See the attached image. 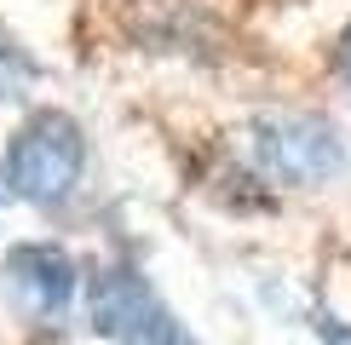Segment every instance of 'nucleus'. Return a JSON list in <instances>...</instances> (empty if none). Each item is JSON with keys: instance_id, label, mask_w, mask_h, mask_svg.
Segmentation results:
<instances>
[{"instance_id": "obj_8", "label": "nucleus", "mask_w": 351, "mask_h": 345, "mask_svg": "<svg viewBox=\"0 0 351 345\" xmlns=\"http://www.w3.org/2000/svg\"><path fill=\"white\" fill-rule=\"evenodd\" d=\"M0 201H12V196H6V184H0Z\"/></svg>"}, {"instance_id": "obj_6", "label": "nucleus", "mask_w": 351, "mask_h": 345, "mask_svg": "<svg viewBox=\"0 0 351 345\" xmlns=\"http://www.w3.org/2000/svg\"><path fill=\"white\" fill-rule=\"evenodd\" d=\"M317 340L323 345H351V322H340V316H317Z\"/></svg>"}, {"instance_id": "obj_1", "label": "nucleus", "mask_w": 351, "mask_h": 345, "mask_svg": "<svg viewBox=\"0 0 351 345\" xmlns=\"http://www.w3.org/2000/svg\"><path fill=\"white\" fill-rule=\"evenodd\" d=\"M86 179V133L69 110H29L18 121V133L6 138V155H0V184H6L12 201L40 213L69 207Z\"/></svg>"}, {"instance_id": "obj_7", "label": "nucleus", "mask_w": 351, "mask_h": 345, "mask_svg": "<svg viewBox=\"0 0 351 345\" xmlns=\"http://www.w3.org/2000/svg\"><path fill=\"white\" fill-rule=\"evenodd\" d=\"M334 64H340V81L351 86V29L340 35V52H334Z\"/></svg>"}, {"instance_id": "obj_3", "label": "nucleus", "mask_w": 351, "mask_h": 345, "mask_svg": "<svg viewBox=\"0 0 351 345\" xmlns=\"http://www.w3.org/2000/svg\"><path fill=\"white\" fill-rule=\"evenodd\" d=\"M247 155H254L259 179L282 184V190H311L346 167V138L328 115H265L254 121Z\"/></svg>"}, {"instance_id": "obj_2", "label": "nucleus", "mask_w": 351, "mask_h": 345, "mask_svg": "<svg viewBox=\"0 0 351 345\" xmlns=\"http://www.w3.org/2000/svg\"><path fill=\"white\" fill-rule=\"evenodd\" d=\"M86 299V328L110 345H196L179 311L156 294V282L127 259H110L81 282Z\"/></svg>"}, {"instance_id": "obj_4", "label": "nucleus", "mask_w": 351, "mask_h": 345, "mask_svg": "<svg viewBox=\"0 0 351 345\" xmlns=\"http://www.w3.org/2000/svg\"><path fill=\"white\" fill-rule=\"evenodd\" d=\"M81 265L64 242H18L0 259V294L18 322L29 328H64L81 299Z\"/></svg>"}, {"instance_id": "obj_5", "label": "nucleus", "mask_w": 351, "mask_h": 345, "mask_svg": "<svg viewBox=\"0 0 351 345\" xmlns=\"http://www.w3.org/2000/svg\"><path fill=\"white\" fill-rule=\"evenodd\" d=\"M40 81V64L29 58L23 47H12V40H0V104H12V98H23L29 86Z\"/></svg>"}]
</instances>
